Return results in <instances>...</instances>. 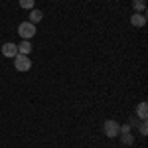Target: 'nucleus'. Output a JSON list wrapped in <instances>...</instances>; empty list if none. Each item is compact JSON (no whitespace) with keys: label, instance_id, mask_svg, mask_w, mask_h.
Returning <instances> with one entry per match:
<instances>
[{"label":"nucleus","instance_id":"obj_9","mask_svg":"<svg viewBox=\"0 0 148 148\" xmlns=\"http://www.w3.org/2000/svg\"><path fill=\"white\" fill-rule=\"evenodd\" d=\"M132 6L136 12H144L146 10V0H132Z\"/></svg>","mask_w":148,"mask_h":148},{"label":"nucleus","instance_id":"obj_11","mask_svg":"<svg viewBox=\"0 0 148 148\" xmlns=\"http://www.w3.org/2000/svg\"><path fill=\"white\" fill-rule=\"evenodd\" d=\"M140 134H142V136H146V134H148V125H146V121H142V123H140Z\"/></svg>","mask_w":148,"mask_h":148},{"label":"nucleus","instance_id":"obj_3","mask_svg":"<svg viewBox=\"0 0 148 148\" xmlns=\"http://www.w3.org/2000/svg\"><path fill=\"white\" fill-rule=\"evenodd\" d=\"M14 67L18 69V71H30V69H32V59L28 56L18 53V56L14 57Z\"/></svg>","mask_w":148,"mask_h":148},{"label":"nucleus","instance_id":"obj_2","mask_svg":"<svg viewBox=\"0 0 148 148\" xmlns=\"http://www.w3.org/2000/svg\"><path fill=\"white\" fill-rule=\"evenodd\" d=\"M18 34L22 40H30V38H34L36 36V24L32 22H22L18 26Z\"/></svg>","mask_w":148,"mask_h":148},{"label":"nucleus","instance_id":"obj_5","mask_svg":"<svg viewBox=\"0 0 148 148\" xmlns=\"http://www.w3.org/2000/svg\"><path fill=\"white\" fill-rule=\"evenodd\" d=\"M130 24H132L134 28H142V26L146 24V14H144V12H134L132 18H130Z\"/></svg>","mask_w":148,"mask_h":148},{"label":"nucleus","instance_id":"obj_12","mask_svg":"<svg viewBox=\"0 0 148 148\" xmlns=\"http://www.w3.org/2000/svg\"><path fill=\"white\" fill-rule=\"evenodd\" d=\"M123 142H125V144H132V136H130L128 132H123Z\"/></svg>","mask_w":148,"mask_h":148},{"label":"nucleus","instance_id":"obj_8","mask_svg":"<svg viewBox=\"0 0 148 148\" xmlns=\"http://www.w3.org/2000/svg\"><path fill=\"white\" fill-rule=\"evenodd\" d=\"M136 113H138V116H140V121H146V116H148V105H146V103H140V105H138V109H136Z\"/></svg>","mask_w":148,"mask_h":148},{"label":"nucleus","instance_id":"obj_13","mask_svg":"<svg viewBox=\"0 0 148 148\" xmlns=\"http://www.w3.org/2000/svg\"><path fill=\"white\" fill-rule=\"evenodd\" d=\"M128 130H130V125H123V126H121V130H119V132H128Z\"/></svg>","mask_w":148,"mask_h":148},{"label":"nucleus","instance_id":"obj_1","mask_svg":"<svg viewBox=\"0 0 148 148\" xmlns=\"http://www.w3.org/2000/svg\"><path fill=\"white\" fill-rule=\"evenodd\" d=\"M121 125L116 123V121H113V119H109V121H105V125H103V132H105V136L107 138H116L121 132Z\"/></svg>","mask_w":148,"mask_h":148},{"label":"nucleus","instance_id":"obj_6","mask_svg":"<svg viewBox=\"0 0 148 148\" xmlns=\"http://www.w3.org/2000/svg\"><path fill=\"white\" fill-rule=\"evenodd\" d=\"M18 46V53H22V56H30V51H32V44H30V40H22L20 44H16Z\"/></svg>","mask_w":148,"mask_h":148},{"label":"nucleus","instance_id":"obj_10","mask_svg":"<svg viewBox=\"0 0 148 148\" xmlns=\"http://www.w3.org/2000/svg\"><path fill=\"white\" fill-rule=\"evenodd\" d=\"M36 4V0H20V6H22L24 10H32Z\"/></svg>","mask_w":148,"mask_h":148},{"label":"nucleus","instance_id":"obj_4","mask_svg":"<svg viewBox=\"0 0 148 148\" xmlns=\"http://www.w3.org/2000/svg\"><path fill=\"white\" fill-rule=\"evenodd\" d=\"M2 56L8 57V59H14V57L18 56V46H16V44H12V42L4 44V46H2Z\"/></svg>","mask_w":148,"mask_h":148},{"label":"nucleus","instance_id":"obj_7","mask_svg":"<svg viewBox=\"0 0 148 148\" xmlns=\"http://www.w3.org/2000/svg\"><path fill=\"white\" fill-rule=\"evenodd\" d=\"M42 18H44V12H42V10H36V8L30 10V22H32V24L42 22Z\"/></svg>","mask_w":148,"mask_h":148}]
</instances>
